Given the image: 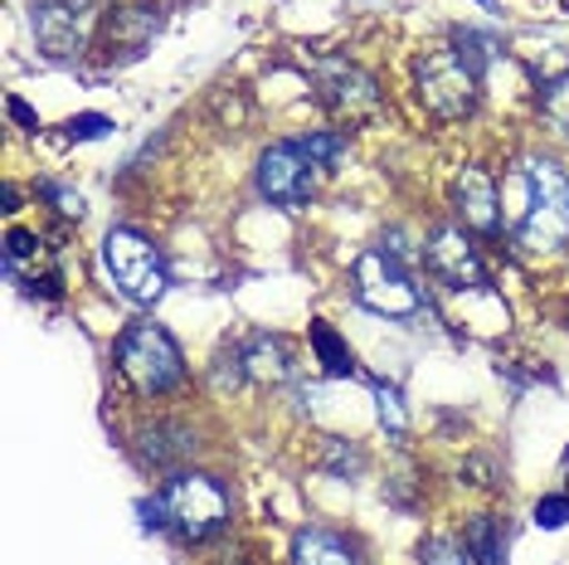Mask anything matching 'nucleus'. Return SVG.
I'll list each match as a JSON object with an SVG mask.
<instances>
[{
  "label": "nucleus",
  "instance_id": "9",
  "mask_svg": "<svg viewBox=\"0 0 569 565\" xmlns=\"http://www.w3.org/2000/svg\"><path fill=\"white\" fill-rule=\"evenodd\" d=\"M423 259L438 274V282H448L452 293H482L487 288V268L477 259V244L462 235L458 225H438L429 244H423Z\"/></svg>",
  "mask_w": 569,
  "mask_h": 565
},
{
  "label": "nucleus",
  "instance_id": "3",
  "mask_svg": "<svg viewBox=\"0 0 569 565\" xmlns=\"http://www.w3.org/2000/svg\"><path fill=\"white\" fill-rule=\"evenodd\" d=\"M102 264H108L118 293L127 303H137V307L161 303L166 288H171V274H166L161 249L141 235V229H127V225L108 229V239H102Z\"/></svg>",
  "mask_w": 569,
  "mask_h": 565
},
{
  "label": "nucleus",
  "instance_id": "1",
  "mask_svg": "<svg viewBox=\"0 0 569 565\" xmlns=\"http://www.w3.org/2000/svg\"><path fill=\"white\" fill-rule=\"evenodd\" d=\"M501 225L530 254L569 244V176L550 157H521L501 176Z\"/></svg>",
  "mask_w": 569,
  "mask_h": 565
},
{
  "label": "nucleus",
  "instance_id": "8",
  "mask_svg": "<svg viewBox=\"0 0 569 565\" xmlns=\"http://www.w3.org/2000/svg\"><path fill=\"white\" fill-rule=\"evenodd\" d=\"M98 6L93 0H34L30 6V30L49 59H73L88 49Z\"/></svg>",
  "mask_w": 569,
  "mask_h": 565
},
{
  "label": "nucleus",
  "instance_id": "23",
  "mask_svg": "<svg viewBox=\"0 0 569 565\" xmlns=\"http://www.w3.org/2000/svg\"><path fill=\"white\" fill-rule=\"evenodd\" d=\"M360 464H366V458H360V448H346L341 439L327 444V468H331V473H346V478H356Z\"/></svg>",
  "mask_w": 569,
  "mask_h": 565
},
{
  "label": "nucleus",
  "instance_id": "21",
  "mask_svg": "<svg viewBox=\"0 0 569 565\" xmlns=\"http://www.w3.org/2000/svg\"><path fill=\"white\" fill-rule=\"evenodd\" d=\"M540 108H546V118L555 122V132L569 137V73H560V79L540 93Z\"/></svg>",
  "mask_w": 569,
  "mask_h": 565
},
{
  "label": "nucleus",
  "instance_id": "25",
  "mask_svg": "<svg viewBox=\"0 0 569 565\" xmlns=\"http://www.w3.org/2000/svg\"><path fill=\"white\" fill-rule=\"evenodd\" d=\"M419 565H472V556L468 551H458L452 542H429L423 546V556H419Z\"/></svg>",
  "mask_w": 569,
  "mask_h": 565
},
{
  "label": "nucleus",
  "instance_id": "24",
  "mask_svg": "<svg viewBox=\"0 0 569 565\" xmlns=\"http://www.w3.org/2000/svg\"><path fill=\"white\" fill-rule=\"evenodd\" d=\"M40 196H44V200H54V210H59V215H73V220L83 215V196H79V190H69V186L44 181V186H40Z\"/></svg>",
  "mask_w": 569,
  "mask_h": 565
},
{
  "label": "nucleus",
  "instance_id": "16",
  "mask_svg": "<svg viewBox=\"0 0 569 565\" xmlns=\"http://www.w3.org/2000/svg\"><path fill=\"white\" fill-rule=\"evenodd\" d=\"M312 351L327 376H356V356L351 346L341 341V331H336L331 323H312Z\"/></svg>",
  "mask_w": 569,
  "mask_h": 565
},
{
  "label": "nucleus",
  "instance_id": "14",
  "mask_svg": "<svg viewBox=\"0 0 569 565\" xmlns=\"http://www.w3.org/2000/svg\"><path fill=\"white\" fill-rule=\"evenodd\" d=\"M292 565H360V556L346 536L327 532V526H307L292 542Z\"/></svg>",
  "mask_w": 569,
  "mask_h": 565
},
{
  "label": "nucleus",
  "instance_id": "26",
  "mask_svg": "<svg viewBox=\"0 0 569 565\" xmlns=\"http://www.w3.org/2000/svg\"><path fill=\"white\" fill-rule=\"evenodd\" d=\"M536 522L546 526V532L565 526L569 522V497H540V503H536Z\"/></svg>",
  "mask_w": 569,
  "mask_h": 565
},
{
  "label": "nucleus",
  "instance_id": "6",
  "mask_svg": "<svg viewBox=\"0 0 569 565\" xmlns=\"http://www.w3.org/2000/svg\"><path fill=\"white\" fill-rule=\"evenodd\" d=\"M351 282H356V298L366 303L370 313H380V317H413L423 307V293L413 288L405 259H395L385 244L360 254Z\"/></svg>",
  "mask_w": 569,
  "mask_h": 565
},
{
  "label": "nucleus",
  "instance_id": "2",
  "mask_svg": "<svg viewBox=\"0 0 569 565\" xmlns=\"http://www.w3.org/2000/svg\"><path fill=\"white\" fill-rule=\"evenodd\" d=\"M161 517H166V532H176L180 542H210L229 526V503L224 483L214 473H190V468H176L171 483L161 487Z\"/></svg>",
  "mask_w": 569,
  "mask_h": 565
},
{
  "label": "nucleus",
  "instance_id": "5",
  "mask_svg": "<svg viewBox=\"0 0 569 565\" xmlns=\"http://www.w3.org/2000/svg\"><path fill=\"white\" fill-rule=\"evenodd\" d=\"M477 83H482V73H477L458 49H433V54H423L413 63L419 102L443 122H458L477 108Z\"/></svg>",
  "mask_w": 569,
  "mask_h": 565
},
{
  "label": "nucleus",
  "instance_id": "11",
  "mask_svg": "<svg viewBox=\"0 0 569 565\" xmlns=\"http://www.w3.org/2000/svg\"><path fill=\"white\" fill-rule=\"evenodd\" d=\"M452 200H458V215L472 229H482V235H497L501 229V186L491 181V171H482V166H462Z\"/></svg>",
  "mask_w": 569,
  "mask_h": 565
},
{
  "label": "nucleus",
  "instance_id": "13",
  "mask_svg": "<svg viewBox=\"0 0 569 565\" xmlns=\"http://www.w3.org/2000/svg\"><path fill=\"white\" fill-rule=\"evenodd\" d=\"M190 454H196V434L186 424H151V429H141V464L180 468Z\"/></svg>",
  "mask_w": 569,
  "mask_h": 565
},
{
  "label": "nucleus",
  "instance_id": "27",
  "mask_svg": "<svg viewBox=\"0 0 569 565\" xmlns=\"http://www.w3.org/2000/svg\"><path fill=\"white\" fill-rule=\"evenodd\" d=\"M6 112H10V118H16L20 127H40V112H34L24 98H6Z\"/></svg>",
  "mask_w": 569,
  "mask_h": 565
},
{
  "label": "nucleus",
  "instance_id": "19",
  "mask_svg": "<svg viewBox=\"0 0 569 565\" xmlns=\"http://www.w3.org/2000/svg\"><path fill=\"white\" fill-rule=\"evenodd\" d=\"M452 49H458V54L468 59L477 73H487L491 54H497V40H491V34H477V30H458V40H452Z\"/></svg>",
  "mask_w": 569,
  "mask_h": 565
},
{
  "label": "nucleus",
  "instance_id": "15",
  "mask_svg": "<svg viewBox=\"0 0 569 565\" xmlns=\"http://www.w3.org/2000/svg\"><path fill=\"white\" fill-rule=\"evenodd\" d=\"M157 16H151V6H122L118 16H112V24H108V44H118V49H127V54H137L141 44L157 34Z\"/></svg>",
  "mask_w": 569,
  "mask_h": 565
},
{
  "label": "nucleus",
  "instance_id": "20",
  "mask_svg": "<svg viewBox=\"0 0 569 565\" xmlns=\"http://www.w3.org/2000/svg\"><path fill=\"white\" fill-rule=\"evenodd\" d=\"M375 409H380V424H385V429H390V434H405L409 429V415H405V400H399V390H395V385H375Z\"/></svg>",
  "mask_w": 569,
  "mask_h": 565
},
{
  "label": "nucleus",
  "instance_id": "10",
  "mask_svg": "<svg viewBox=\"0 0 569 565\" xmlns=\"http://www.w3.org/2000/svg\"><path fill=\"white\" fill-rule=\"evenodd\" d=\"M317 98H321V108H327V112L356 122V118H366V112L380 108V83H375L360 63L327 59L317 69Z\"/></svg>",
  "mask_w": 569,
  "mask_h": 565
},
{
  "label": "nucleus",
  "instance_id": "17",
  "mask_svg": "<svg viewBox=\"0 0 569 565\" xmlns=\"http://www.w3.org/2000/svg\"><path fill=\"white\" fill-rule=\"evenodd\" d=\"M462 551L472 556V565H501V522L497 517H472L462 532Z\"/></svg>",
  "mask_w": 569,
  "mask_h": 565
},
{
  "label": "nucleus",
  "instance_id": "7",
  "mask_svg": "<svg viewBox=\"0 0 569 565\" xmlns=\"http://www.w3.org/2000/svg\"><path fill=\"white\" fill-rule=\"evenodd\" d=\"M317 176L321 166L297 141H278V147H268L258 157V196L278 205V210H302L317 196Z\"/></svg>",
  "mask_w": 569,
  "mask_h": 565
},
{
  "label": "nucleus",
  "instance_id": "22",
  "mask_svg": "<svg viewBox=\"0 0 569 565\" xmlns=\"http://www.w3.org/2000/svg\"><path fill=\"white\" fill-rule=\"evenodd\" d=\"M108 118H102V112H79V118H69L63 122V132H69L73 141H93V137H108Z\"/></svg>",
  "mask_w": 569,
  "mask_h": 565
},
{
  "label": "nucleus",
  "instance_id": "28",
  "mask_svg": "<svg viewBox=\"0 0 569 565\" xmlns=\"http://www.w3.org/2000/svg\"><path fill=\"white\" fill-rule=\"evenodd\" d=\"M477 6H487V10H491V6H497V0H477Z\"/></svg>",
  "mask_w": 569,
  "mask_h": 565
},
{
  "label": "nucleus",
  "instance_id": "12",
  "mask_svg": "<svg viewBox=\"0 0 569 565\" xmlns=\"http://www.w3.org/2000/svg\"><path fill=\"white\" fill-rule=\"evenodd\" d=\"M234 356H239V370H243L249 380L278 385V380H288V376H292V346L282 341V337H268V331L249 337Z\"/></svg>",
  "mask_w": 569,
  "mask_h": 565
},
{
  "label": "nucleus",
  "instance_id": "4",
  "mask_svg": "<svg viewBox=\"0 0 569 565\" xmlns=\"http://www.w3.org/2000/svg\"><path fill=\"white\" fill-rule=\"evenodd\" d=\"M118 370L141 395H166L186 380V356L171 341V331L157 323H132L118 337Z\"/></svg>",
  "mask_w": 569,
  "mask_h": 565
},
{
  "label": "nucleus",
  "instance_id": "18",
  "mask_svg": "<svg viewBox=\"0 0 569 565\" xmlns=\"http://www.w3.org/2000/svg\"><path fill=\"white\" fill-rule=\"evenodd\" d=\"M297 147H302L307 157L321 166V171H331V166L346 161V137H341V132H312V137L297 141Z\"/></svg>",
  "mask_w": 569,
  "mask_h": 565
}]
</instances>
